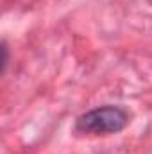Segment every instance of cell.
<instances>
[{
    "mask_svg": "<svg viewBox=\"0 0 152 154\" xmlns=\"http://www.w3.org/2000/svg\"><path fill=\"white\" fill-rule=\"evenodd\" d=\"M129 125V113L120 106H102L77 118L75 129L84 134H114Z\"/></svg>",
    "mask_w": 152,
    "mask_h": 154,
    "instance_id": "1",
    "label": "cell"
},
{
    "mask_svg": "<svg viewBox=\"0 0 152 154\" xmlns=\"http://www.w3.org/2000/svg\"><path fill=\"white\" fill-rule=\"evenodd\" d=\"M2 72L5 70V66H7V47H5V43H2Z\"/></svg>",
    "mask_w": 152,
    "mask_h": 154,
    "instance_id": "2",
    "label": "cell"
}]
</instances>
